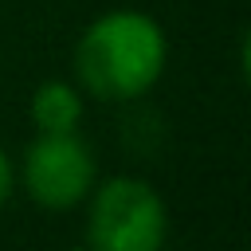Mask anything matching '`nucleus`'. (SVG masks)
Returning <instances> with one entry per match:
<instances>
[{"label":"nucleus","mask_w":251,"mask_h":251,"mask_svg":"<svg viewBox=\"0 0 251 251\" xmlns=\"http://www.w3.org/2000/svg\"><path fill=\"white\" fill-rule=\"evenodd\" d=\"M78 118H82V98L75 86L43 82L31 94V122L39 126V133H67L78 126Z\"/></svg>","instance_id":"4"},{"label":"nucleus","mask_w":251,"mask_h":251,"mask_svg":"<svg viewBox=\"0 0 251 251\" xmlns=\"http://www.w3.org/2000/svg\"><path fill=\"white\" fill-rule=\"evenodd\" d=\"M94 184V153L90 145L67 133H39L24 153V188L43 208H75Z\"/></svg>","instance_id":"3"},{"label":"nucleus","mask_w":251,"mask_h":251,"mask_svg":"<svg viewBox=\"0 0 251 251\" xmlns=\"http://www.w3.org/2000/svg\"><path fill=\"white\" fill-rule=\"evenodd\" d=\"M169 231L165 200L149 180H106L86 216V251H161Z\"/></svg>","instance_id":"2"},{"label":"nucleus","mask_w":251,"mask_h":251,"mask_svg":"<svg viewBox=\"0 0 251 251\" xmlns=\"http://www.w3.org/2000/svg\"><path fill=\"white\" fill-rule=\"evenodd\" d=\"M12 184H16V173H12V161H8V153L0 149V208L8 204V196H12Z\"/></svg>","instance_id":"5"},{"label":"nucleus","mask_w":251,"mask_h":251,"mask_svg":"<svg viewBox=\"0 0 251 251\" xmlns=\"http://www.w3.org/2000/svg\"><path fill=\"white\" fill-rule=\"evenodd\" d=\"M165 31L145 12H106L98 16L78 47H75V71L82 90H90L102 102H129L145 94L161 71H165Z\"/></svg>","instance_id":"1"}]
</instances>
